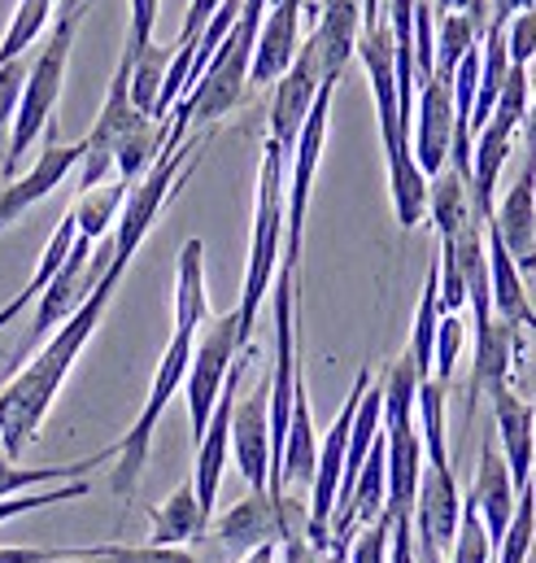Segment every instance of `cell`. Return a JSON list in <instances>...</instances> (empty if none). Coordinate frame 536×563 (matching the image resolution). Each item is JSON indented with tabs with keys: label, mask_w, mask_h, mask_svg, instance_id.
<instances>
[{
	"label": "cell",
	"mask_w": 536,
	"mask_h": 563,
	"mask_svg": "<svg viewBox=\"0 0 536 563\" xmlns=\"http://www.w3.org/2000/svg\"><path fill=\"white\" fill-rule=\"evenodd\" d=\"M127 267H132V263L114 258L110 272L97 280V288L83 297V306L48 336V345H44L40 354L0 389V454H4V459L18 463V459L26 454V445L40 437V423L53 411V402H57V394H62L70 367L79 363L83 345H88L92 332L101 328V319H105V310H110L119 284L127 276Z\"/></svg>",
	"instance_id": "6da1fadb"
},
{
	"label": "cell",
	"mask_w": 536,
	"mask_h": 563,
	"mask_svg": "<svg viewBox=\"0 0 536 563\" xmlns=\"http://www.w3.org/2000/svg\"><path fill=\"white\" fill-rule=\"evenodd\" d=\"M362 70L371 79V97H376V119H380V141L389 153V184H393V206H398V223L418 228L427 219V175L414 162L410 148V123L402 119L398 106V53H393V31L389 22H367L358 35V53Z\"/></svg>",
	"instance_id": "7a4b0ae2"
},
{
	"label": "cell",
	"mask_w": 536,
	"mask_h": 563,
	"mask_svg": "<svg viewBox=\"0 0 536 563\" xmlns=\"http://www.w3.org/2000/svg\"><path fill=\"white\" fill-rule=\"evenodd\" d=\"M83 13H88V0H57V18H53V31H48V44L40 48V57L26 70L22 101H18V114H13V128H9L4 179H13L18 162L31 153V144L40 141L48 132V123H53V110H57L62 88H66V66H70V48H75Z\"/></svg>",
	"instance_id": "3957f363"
},
{
	"label": "cell",
	"mask_w": 536,
	"mask_h": 563,
	"mask_svg": "<svg viewBox=\"0 0 536 563\" xmlns=\"http://www.w3.org/2000/svg\"><path fill=\"white\" fill-rule=\"evenodd\" d=\"M283 170H288V153L275 141L263 144V170H258V206H254V241H249V267H245V288H241V345L249 350L254 323L263 314L275 267L283 263Z\"/></svg>",
	"instance_id": "277c9868"
},
{
	"label": "cell",
	"mask_w": 536,
	"mask_h": 563,
	"mask_svg": "<svg viewBox=\"0 0 536 563\" xmlns=\"http://www.w3.org/2000/svg\"><path fill=\"white\" fill-rule=\"evenodd\" d=\"M192 345H197V336L192 332H170V345H166V354H161V363H157V372H153V385H148V398H144V407H139V416L135 423L127 428V437H119L114 441V476H110V489L127 503L135 498V485H139V472H144V463H148V445H153V432H157V423L166 416V407H170V398L179 394V385H183V376H188V363H192Z\"/></svg>",
	"instance_id": "5b68a950"
},
{
	"label": "cell",
	"mask_w": 536,
	"mask_h": 563,
	"mask_svg": "<svg viewBox=\"0 0 536 563\" xmlns=\"http://www.w3.org/2000/svg\"><path fill=\"white\" fill-rule=\"evenodd\" d=\"M245 354L241 345V319L236 310L205 323V332L197 336L192 345V363H188V376H183V389H188V420H192V441H201L205 423L219 407V394L232 376V363Z\"/></svg>",
	"instance_id": "8992f818"
},
{
	"label": "cell",
	"mask_w": 536,
	"mask_h": 563,
	"mask_svg": "<svg viewBox=\"0 0 536 563\" xmlns=\"http://www.w3.org/2000/svg\"><path fill=\"white\" fill-rule=\"evenodd\" d=\"M332 92L336 84H323L314 106H310V119L297 136L292 148V184L283 188L288 206H283V263L288 272L301 267V241H305V210H310V188H314V175H319V157H323V141H327V110H332Z\"/></svg>",
	"instance_id": "52a82bcc"
},
{
	"label": "cell",
	"mask_w": 536,
	"mask_h": 563,
	"mask_svg": "<svg viewBox=\"0 0 536 563\" xmlns=\"http://www.w3.org/2000/svg\"><path fill=\"white\" fill-rule=\"evenodd\" d=\"M305 525H310V516L301 511V503H292L283 494L275 498V494H254L249 489V498H236L214 520V538L227 551L249 555L254 547H267V542H297Z\"/></svg>",
	"instance_id": "ba28073f"
},
{
	"label": "cell",
	"mask_w": 536,
	"mask_h": 563,
	"mask_svg": "<svg viewBox=\"0 0 536 563\" xmlns=\"http://www.w3.org/2000/svg\"><path fill=\"white\" fill-rule=\"evenodd\" d=\"M245 363H249V350L232 363V376L219 394V407L205 423L201 441H197V463H192V489H197V503L205 516H214V503H219V485H223V467L232 459V411H236V398H241V376H245Z\"/></svg>",
	"instance_id": "9c48e42d"
},
{
	"label": "cell",
	"mask_w": 536,
	"mask_h": 563,
	"mask_svg": "<svg viewBox=\"0 0 536 563\" xmlns=\"http://www.w3.org/2000/svg\"><path fill=\"white\" fill-rule=\"evenodd\" d=\"M327 79H323V66H319V53L310 48V40L301 44V53H297V62L288 66V75L275 84V101H270V136L288 157H292V148H297V136H301V128H305V119H310V106H314V97H319V88H323Z\"/></svg>",
	"instance_id": "30bf717a"
},
{
	"label": "cell",
	"mask_w": 536,
	"mask_h": 563,
	"mask_svg": "<svg viewBox=\"0 0 536 563\" xmlns=\"http://www.w3.org/2000/svg\"><path fill=\"white\" fill-rule=\"evenodd\" d=\"M92 241H75V250H70V258L62 263V272L48 280V288L35 297V319H31V336H26V345H40L48 332H57L79 306H83V297L97 288V272H92Z\"/></svg>",
	"instance_id": "8fae6325"
},
{
	"label": "cell",
	"mask_w": 536,
	"mask_h": 563,
	"mask_svg": "<svg viewBox=\"0 0 536 563\" xmlns=\"http://www.w3.org/2000/svg\"><path fill=\"white\" fill-rule=\"evenodd\" d=\"M232 459L254 494L270 489V372L249 398H236L232 411Z\"/></svg>",
	"instance_id": "7c38bea8"
},
{
	"label": "cell",
	"mask_w": 536,
	"mask_h": 563,
	"mask_svg": "<svg viewBox=\"0 0 536 563\" xmlns=\"http://www.w3.org/2000/svg\"><path fill=\"white\" fill-rule=\"evenodd\" d=\"M79 157H83V144H57L53 123H48V144H44V153L31 162L26 175H18V179H9V184L0 188V232L13 228V223H18L35 201H44L57 184H66V175L79 170Z\"/></svg>",
	"instance_id": "4fadbf2b"
},
{
	"label": "cell",
	"mask_w": 536,
	"mask_h": 563,
	"mask_svg": "<svg viewBox=\"0 0 536 563\" xmlns=\"http://www.w3.org/2000/svg\"><path fill=\"white\" fill-rule=\"evenodd\" d=\"M414 162L432 179L449 166L454 148V79H423L418 84V123H414Z\"/></svg>",
	"instance_id": "5bb4252c"
},
{
	"label": "cell",
	"mask_w": 536,
	"mask_h": 563,
	"mask_svg": "<svg viewBox=\"0 0 536 563\" xmlns=\"http://www.w3.org/2000/svg\"><path fill=\"white\" fill-rule=\"evenodd\" d=\"M301 9H305V0H279L267 9L258 44H254V66H249L254 88L279 84L288 75V66L297 62V53H301Z\"/></svg>",
	"instance_id": "9a60e30c"
},
{
	"label": "cell",
	"mask_w": 536,
	"mask_h": 563,
	"mask_svg": "<svg viewBox=\"0 0 536 563\" xmlns=\"http://www.w3.org/2000/svg\"><path fill=\"white\" fill-rule=\"evenodd\" d=\"M502 236L506 254L515 258L520 272L536 267V170H520V179L506 188V197L493 206V219L484 223Z\"/></svg>",
	"instance_id": "2e32d148"
},
{
	"label": "cell",
	"mask_w": 536,
	"mask_h": 563,
	"mask_svg": "<svg viewBox=\"0 0 536 563\" xmlns=\"http://www.w3.org/2000/svg\"><path fill=\"white\" fill-rule=\"evenodd\" d=\"M515 358H524V341L511 323H502L498 314L489 323L476 328V372H471V394H467V420L476 416L480 394H498L511 385V367Z\"/></svg>",
	"instance_id": "e0dca14e"
},
{
	"label": "cell",
	"mask_w": 536,
	"mask_h": 563,
	"mask_svg": "<svg viewBox=\"0 0 536 563\" xmlns=\"http://www.w3.org/2000/svg\"><path fill=\"white\" fill-rule=\"evenodd\" d=\"M358 35H362V0H323L319 4L310 48L319 53V66H323L327 84H336L345 75L349 57L358 53Z\"/></svg>",
	"instance_id": "ac0fdd59"
},
{
	"label": "cell",
	"mask_w": 536,
	"mask_h": 563,
	"mask_svg": "<svg viewBox=\"0 0 536 563\" xmlns=\"http://www.w3.org/2000/svg\"><path fill=\"white\" fill-rule=\"evenodd\" d=\"M471 503H476V511H480V520H484V529H489V542H493V551H498L502 538H506V529H511V520H515V503H520L515 481H511V467H506L498 441H484V450H480Z\"/></svg>",
	"instance_id": "d6986e66"
},
{
	"label": "cell",
	"mask_w": 536,
	"mask_h": 563,
	"mask_svg": "<svg viewBox=\"0 0 536 563\" xmlns=\"http://www.w3.org/2000/svg\"><path fill=\"white\" fill-rule=\"evenodd\" d=\"M493 420H498V450L511 467L515 494L533 485V450H536V411L506 385L493 394Z\"/></svg>",
	"instance_id": "ffe728a7"
},
{
	"label": "cell",
	"mask_w": 536,
	"mask_h": 563,
	"mask_svg": "<svg viewBox=\"0 0 536 563\" xmlns=\"http://www.w3.org/2000/svg\"><path fill=\"white\" fill-rule=\"evenodd\" d=\"M484 250H489V292H493V314L502 323H511L515 332L528 328L536 332V310L528 301V288H524V276L515 267V258L506 254L502 236L493 228H484Z\"/></svg>",
	"instance_id": "44dd1931"
},
{
	"label": "cell",
	"mask_w": 536,
	"mask_h": 563,
	"mask_svg": "<svg viewBox=\"0 0 536 563\" xmlns=\"http://www.w3.org/2000/svg\"><path fill=\"white\" fill-rule=\"evenodd\" d=\"M153 516V533H148V547H183V542H197L205 529H210V516L201 511L197 503V489H192V476L157 507H148Z\"/></svg>",
	"instance_id": "7402d4cb"
},
{
	"label": "cell",
	"mask_w": 536,
	"mask_h": 563,
	"mask_svg": "<svg viewBox=\"0 0 536 563\" xmlns=\"http://www.w3.org/2000/svg\"><path fill=\"white\" fill-rule=\"evenodd\" d=\"M210 323V297H205V245L192 236L179 250V276H175V332H201Z\"/></svg>",
	"instance_id": "603a6c76"
},
{
	"label": "cell",
	"mask_w": 536,
	"mask_h": 563,
	"mask_svg": "<svg viewBox=\"0 0 536 563\" xmlns=\"http://www.w3.org/2000/svg\"><path fill=\"white\" fill-rule=\"evenodd\" d=\"M119 450H101V454H88V459H75V463H48V467H18L13 459L0 454V503L4 498H18V494H31V489H53V485H70V481H88L92 467L110 463Z\"/></svg>",
	"instance_id": "cb8c5ba5"
},
{
	"label": "cell",
	"mask_w": 536,
	"mask_h": 563,
	"mask_svg": "<svg viewBox=\"0 0 536 563\" xmlns=\"http://www.w3.org/2000/svg\"><path fill=\"white\" fill-rule=\"evenodd\" d=\"M314 459H319V441H314V416H310V389H305V380H297L292 423H288V441H283L279 481H283V485H310V481H314Z\"/></svg>",
	"instance_id": "d4e9b609"
},
{
	"label": "cell",
	"mask_w": 536,
	"mask_h": 563,
	"mask_svg": "<svg viewBox=\"0 0 536 563\" xmlns=\"http://www.w3.org/2000/svg\"><path fill=\"white\" fill-rule=\"evenodd\" d=\"M127 184L123 179H105L101 188H92V192H79V201H75V223H79V236L83 241H92V245H101L105 236H110V228L119 223V214H123V206H127Z\"/></svg>",
	"instance_id": "484cf974"
},
{
	"label": "cell",
	"mask_w": 536,
	"mask_h": 563,
	"mask_svg": "<svg viewBox=\"0 0 536 563\" xmlns=\"http://www.w3.org/2000/svg\"><path fill=\"white\" fill-rule=\"evenodd\" d=\"M480 26L467 18V13H436V70L440 79H454L458 62L480 44Z\"/></svg>",
	"instance_id": "4316f807"
},
{
	"label": "cell",
	"mask_w": 536,
	"mask_h": 563,
	"mask_svg": "<svg viewBox=\"0 0 536 563\" xmlns=\"http://www.w3.org/2000/svg\"><path fill=\"white\" fill-rule=\"evenodd\" d=\"M57 13V0H18L9 26H4V40H0V66L4 62H18L48 26V18Z\"/></svg>",
	"instance_id": "83f0119b"
},
{
	"label": "cell",
	"mask_w": 536,
	"mask_h": 563,
	"mask_svg": "<svg viewBox=\"0 0 536 563\" xmlns=\"http://www.w3.org/2000/svg\"><path fill=\"white\" fill-rule=\"evenodd\" d=\"M170 57H175V48H161V44H148L144 53L132 57V106L144 119H153V110H157V97H161Z\"/></svg>",
	"instance_id": "f1b7e54d"
},
{
	"label": "cell",
	"mask_w": 536,
	"mask_h": 563,
	"mask_svg": "<svg viewBox=\"0 0 536 563\" xmlns=\"http://www.w3.org/2000/svg\"><path fill=\"white\" fill-rule=\"evenodd\" d=\"M493 542H489V529L471 503V494H462V516H458V533H454V547H449V563H493Z\"/></svg>",
	"instance_id": "f546056e"
},
{
	"label": "cell",
	"mask_w": 536,
	"mask_h": 563,
	"mask_svg": "<svg viewBox=\"0 0 536 563\" xmlns=\"http://www.w3.org/2000/svg\"><path fill=\"white\" fill-rule=\"evenodd\" d=\"M533 547H536V498H533V485H528V489H520L515 520H511V529H506V538H502L493 563H528Z\"/></svg>",
	"instance_id": "4dcf8cb0"
},
{
	"label": "cell",
	"mask_w": 536,
	"mask_h": 563,
	"mask_svg": "<svg viewBox=\"0 0 536 563\" xmlns=\"http://www.w3.org/2000/svg\"><path fill=\"white\" fill-rule=\"evenodd\" d=\"M83 555L97 563H201L188 547H123V542H105V547H83Z\"/></svg>",
	"instance_id": "1f68e13d"
},
{
	"label": "cell",
	"mask_w": 536,
	"mask_h": 563,
	"mask_svg": "<svg viewBox=\"0 0 536 563\" xmlns=\"http://www.w3.org/2000/svg\"><path fill=\"white\" fill-rule=\"evenodd\" d=\"M88 481H70V485H53V489H31V494H18V498H4L0 503V525L13 520V516H26V511H40V507H62V503H75V498H88Z\"/></svg>",
	"instance_id": "d6a6232c"
},
{
	"label": "cell",
	"mask_w": 536,
	"mask_h": 563,
	"mask_svg": "<svg viewBox=\"0 0 536 563\" xmlns=\"http://www.w3.org/2000/svg\"><path fill=\"white\" fill-rule=\"evenodd\" d=\"M462 319L458 314H440V328H436V358H432V376L436 380H445L449 385V376H454V363H458V354H462Z\"/></svg>",
	"instance_id": "836d02e7"
},
{
	"label": "cell",
	"mask_w": 536,
	"mask_h": 563,
	"mask_svg": "<svg viewBox=\"0 0 536 563\" xmlns=\"http://www.w3.org/2000/svg\"><path fill=\"white\" fill-rule=\"evenodd\" d=\"M502 35H506V57H511V66H528L536 57V4L524 9V13H515Z\"/></svg>",
	"instance_id": "e575fe53"
},
{
	"label": "cell",
	"mask_w": 536,
	"mask_h": 563,
	"mask_svg": "<svg viewBox=\"0 0 536 563\" xmlns=\"http://www.w3.org/2000/svg\"><path fill=\"white\" fill-rule=\"evenodd\" d=\"M26 70H31V62H22V57L0 66V132L13 128V114H18V101H22Z\"/></svg>",
	"instance_id": "d590c367"
},
{
	"label": "cell",
	"mask_w": 536,
	"mask_h": 563,
	"mask_svg": "<svg viewBox=\"0 0 536 563\" xmlns=\"http://www.w3.org/2000/svg\"><path fill=\"white\" fill-rule=\"evenodd\" d=\"M389 538H393V520L380 516L376 525L362 529V538L354 542V555L349 563H389Z\"/></svg>",
	"instance_id": "8d00e7d4"
},
{
	"label": "cell",
	"mask_w": 536,
	"mask_h": 563,
	"mask_svg": "<svg viewBox=\"0 0 536 563\" xmlns=\"http://www.w3.org/2000/svg\"><path fill=\"white\" fill-rule=\"evenodd\" d=\"M157 9H161V0H132V26H127V57L135 53H144L148 44H153V26H157Z\"/></svg>",
	"instance_id": "74e56055"
},
{
	"label": "cell",
	"mask_w": 536,
	"mask_h": 563,
	"mask_svg": "<svg viewBox=\"0 0 536 563\" xmlns=\"http://www.w3.org/2000/svg\"><path fill=\"white\" fill-rule=\"evenodd\" d=\"M219 9H223V0H192V4H188V18H183V26H179L175 48H192V44H197V35L205 31V22H210Z\"/></svg>",
	"instance_id": "f35d334b"
},
{
	"label": "cell",
	"mask_w": 536,
	"mask_h": 563,
	"mask_svg": "<svg viewBox=\"0 0 536 563\" xmlns=\"http://www.w3.org/2000/svg\"><path fill=\"white\" fill-rule=\"evenodd\" d=\"M389 563H418V551H414V520H410V516H398V520H393Z\"/></svg>",
	"instance_id": "ab89813d"
},
{
	"label": "cell",
	"mask_w": 536,
	"mask_h": 563,
	"mask_svg": "<svg viewBox=\"0 0 536 563\" xmlns=\"http://www.w3.org/2000/svg\"><path fill=\"white\" fill-rule=\"evenodd\" d=\"M432 4L436 13H467L480 26V35L489 31V0H432Z\"/></svg>",
	"instance_id": "60d3db41"
},
{
	"label": "cell",
	"mask_w": 536,
	"mask_h": 563,
	"mask_svg": "<svg viewBox=\"0 0 536 563\" xmlns=\"http://www.w3.org/2000/svg\"><path fill=\"white\" fill-rule=\"evenodd\" d=\"M524 166L536 170V97L528 101V114H524Z\"/></svg>",
	"instance_id": "b9f144b4"
},
{
	"label": "cell",
	"mask_w": 536,
	"mask_h": 563,
	"mask_svg": "<svg viewBox=\"0 0 536 563\" xmlns=\"http://www.w3.org/2000/svg\"><path fill=\"white\" fill-rule=\"evenodd\" d=\"M31 301H35V297H31L26 288H22V292H18L13 301H4V306H0V332H4V328H9V323H13V319H18V314H22L26 306H31Z\"/></svg>",
	"instance_id": "7bdbcfd3"
},
{
	"label": "cell",
	"mask_w": 536,
	"mask_h": 563,
	"mask_svg": "<svg viewBox=\"0 0 536 563\" xmlns=\"http://www.w3.org/2000/svg\"><path fill=\"white\" fill-rule=\"evenodd\" d=\"M241 563H279V542H267V547H254L249 555H241Z\"/></svg>",
	"instance_id": "ee69618b"
},
{
	"label": "cell",
	"mask_w": 536,
	"mask_h": 563,
	"mask_svg": "<svg viewBox=\"0 0 536 563\" xmlns=\"http://www.w3.org/2000/svg\"><path fill=\"white\" fill-rule=\"evenodd\" d=\"M53 563H97V560H88V555H83V547H70L62 560H53Z\"/></svg>",
	"instance_id": "f6af8a7d"
},
{
	"label": "cell",
	"mask_w": 536,
	"mask_h": 563,
	"mask_svg": "<svg viewBox=\"0 0 536 563\" xmlns=\"http://www.w3.org/2000/svg\"><path fill=\"white\" fill-rule=\"evenodd\" d=\"M533 498H536V450H533Z\"/></svg>",
	"instance_id": "bcb514c9"
}]
</instances>
